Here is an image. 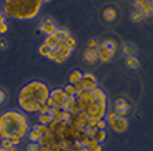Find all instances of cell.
Returning a JSON list of instances; mask_svg holds the SVG:
<instances>
[{
    "mask_svg": "<svg viewBox=\"0 0 153 151\" xmlns=\"http://www.w3.org/2000/svg\"><path fill=\"white\" fill-rule=\"evenodd\" d=\"M135 7H136V11L140 12V15L143 18L153 16V6H152L151 1H145L141 5H135Z\"/></svg>",
    "mask_w": 153,
    "mask_h": 151,
    "instance_id": "obj_8",
    "label": "cell"
},
{
    "mask_svg": "<svg viewBox=\"0 0 153 151\" xmlns=\"http://www.w3.org/2000/svg\"><path fill=\"white\" fill-rule=\"evenodd\" d=\"M83 79L85 80H88V81H93V82H97V76L92 73H83Z\"/></svg>",
    "mask_w": 153,
    "mask_h": 151,
    "instance_id": "obj_28",
    "label": "cell"
},
{
    "mask_svg": "<svg viewBox=\"0 0 153 151\" xmlns=\"http://www.w3.org/2000/svg\"><path fill=\"white\" fill-rule=\"evenodd\" d=\"M151 4H152V6H153V0H151Z\"/></svg>",
    "mask_w": 153,
    "mask_h": 151,
    "instance_id": "obj_49",
    "label": "cell"
},
{
    "mask_svg": "<svg viewBox=\"0 0 153 151\" xmlns=\"http://www.w3.org/2000/svg\"><path fill=\"white\" fill-rule=\"evenodd\" d=\"M122 52L124 56L127 57H131V56H135L136 55V49L134 45L129 44V43H126L122 45Z\"/></svg>",
    "mask_w": 153,
    "mask_h": 151,
    "instance_id": "obj_13",
    "label": "cell"
},
{
    "mask_svg": "<svg viewBox=\"0 0 153 151\" xmlns=\"http://www.w3.org/2000/svg\"><path fill=\"white\" fill-rule=\"evenodd\" d=\"M143 17L140 15V12H137V11H134L133 13H131V19L134 21V22H140L141 19H142Z\"/></svg>",
    "mask_w": 153,
    "mask_h": 151,
    "instance_id": "obj_30",
    "label": "cell"
},
{
    "mask_svg": "<svg viewBox=\"0 0 153 151\" xmlns=\"http://www.w3.org/2000/svg\"><path fill=\"white\" fill-rule=\"evenodd\" d=\"M7 41L4 39V37H0V51H5L7 49Z\"/></svg>",
    "mask_w": 153,
    "mask_h": 151,
    "instance_id": "obj_33",
    "label": "cell"
},
{
    "mask_svg": "<svg viewBox=\"0 0 153 151\" xmlns=\"http://www.w3.org/2000/svg\"><path fill=\"white\" fill-rule=\"evenodd\" d=\"M99 46L105 47V49H108V50H112V51L116 52V50H117V41L113 40V39H106Z\"/></svg>",
    "mask_w": 153,
    "mask_h": 151,
    "instance_id": "obj_14",
    "label": "cell"
},
{
    "mask_svg": "<svg viewBox=\"0 0 153 151\" xmlns=\"http://www.w3.org/2000/svg\"><path fill=\"white\" fill-rule=\"evenodd\" d=\"M102 18L106 22H114L117 19V10L113 9V7H106L102 11Z\"/></svg>",
    "mask_w": 153,
    "mask_h": 151,
    "instance_id": "obj_11",
    "label": "cell"
},
{
    "mask_svg": "<svg viewBox=\"0 0 153 151\" xmlns=\"http://www.w3.org/2000/svg\"><path fill=\"white\" fill-rule=\"evenodd\" d=\"M0 151H9V149H5V147H1V146H0Z\"/></svg>",
    "mask_w": 153,
    "mask_h": 151,
    "instance_id": "obj_47",
    "label": "cell"
},
{
    "mask_svg": "<svg viewBox=\"0 0 153 151\" xmlns=\"http://www.w3.org/2000/svg\"><path fill=\"white\" fill-rule=\"evenodd\" d=\"M133 1H134L135 5H141V4H143L145 1H147V0H133Z\"/></svg>",
    "mask_w": 153,
    "mask_h": 151,
    "instance_id": "obj_44",
    "label": "cell"
},
{
    "mask_svg": "<svg viewBox=\"0 0 153 151\" xmlns=\"http://www.w3.org/2000/svg\"><path fill=\"white\" fill-rule=\"evenodd\" d=\"M105 116H106V121L108 122V121H111V120H113L114 117H117L118 115L116 114V111H110V112H107V114H106Z\"/></svg>",
    "mask_w": 153,
    "mask_h": 151,
    "instance_id": "obj_32",
    "label": "cell"
},
{
    "mask_svg": "<svg viewBox=\"0 0 153 151\" xmlns=\"http://www.w3.org/2000/svg\"><path fill=\"white\" fill-rule=\"evenodd\" d=\"M29 122L24 112L6 110L0 115V138L10 139L12 134L24 138L28 134Z\"/></svg>",
    "mask_w": 153,
    "mask_h": 151,
    "instance_id": "obj_2",
    "label": "cell"
},
{
    "mask_svg": "<svg viewBox=\"0 0 153 151\" xmlns=\"http://www.w3.org/2000/svg\"><path fill=\"white\" fill-rule=\"evenodd\" d=\"M82 58H83V62L86 64H89V65H93L95 64L98 61H99V55H98V50H94V49H85L83 53H82Z\"/></svg>",
    "mask_w": 153,
    "mask_h": 151,
    "instance_id": "obj_6",
    "label": "cell"
},
{
    "mask_svg": "<svg viewBox=\"0 0 153 151\" xmlns=\"http://www.w3.org/2000/svg\"><path fill=\"white\" fill-rule=\"evenodd\" d=\"M83 79V73L80 69H74L68 76V81L71 85H76Z\"/></svg>",
    "mask_w": 153,
    "mask_h": 151,
    "instance_id": "obj_10",
    "label": "cell"
},
{
    "mask_svg": "<svg viewBox=\"0 0 153 151\" xmlns=\"http://www.w3.org/2000/svg\"><path fill=\"white\" fill-rule=\"evenodd\" d=\"M0 146L5 147V149H11L13 145H12V143L10 141V139H1V140H0Z\"/></svg>",
    "mask_w": 153,
    "mask_h": 151,
    "instance_id": "obj_29",
    "label": "cell"
},
{
    "mask_svg": "<svg viewBox=\"0 0 153 151\" xmlns=\"http://www.w3.org/2000/svg\"><path fill=\"white\" fill-rule=\"evenodd\" d=\"M83 84H85V91H93L94 88L98 87V82H93V81H88L83 79Z\"/></svg>",
    "mask_w": 153,
    "mask_h": 151,
    "instance_id": "obj_23",
    "label": "cell"
},
{
    "mask_svg": "<svg viewBox=\"0 0 153 151\" xmlns=\"http://www.w3.org/2000/svg\"><path fill=\"white\" fill-rule=\"evenodd\" d=\"M72 119V115L70 114V111H63V121L64 122H69L71 121Z\"/></svg>",
    "mask_w": 153,
    "mask_h": 151,
    "instance_id": "obj_31",
    "label": "cell"
},
{
    "mask_svg": "<svg viewBox=\"0 0 153 151\" xmlns=\"http://www.w3.org/2000/svg\"><path fill=\"white\" fill-rule=\"evenodd\" d=\"M57 55H58L57 50H51V51L48 52V55H47V58H48L50 61H54V59L57 58Z\"/></svg>",
    "mask_w": 153,
    "mask_h": 151,
    "instance_id": "obj_34",
    "label": "cell"
},
{
    "mask_svg": "<svg viewBox=\"0 0 153 151\" xmlns=\"http://www.w3.org/2000/svg\"><path fill=\"white\" fill-rule=\"evenodd\" d=\"M25 150L27 151H40V144L36 141H30L29 144H27Z\"/></svg>",
    "mask_w": 153,
    "mask_h": 151,
    "instance_id": "obj_21",
    "label": "cell"
},
{
    "mask_svg": "<svg viewBox=\"0 0 153 151\" xmlns=\"http://www.w3.org/2000/svg\"><path fill=\"white\" fill-rule=\"evenodd\" d=\"M93 151H102V146L99 144V145H98V146H97V147H95Z\"/></svg>",
    "mask_w": 153,
    "mask_h": 151,
    "instance_id": "obj_45",
    "label": "cell"
},
{
    "mask_svg": "<svg viewBox=\"0 0 153 151\" xmlns=\"http://www.w3.org/2000/svg\"><path fill=\"white\" fill-rule=\"evenodd\" d=\"M98 145H99V141H97L95 139H91V143H89V145H88L89 151H93Z\"/></svg>",
    "mask_w": 153,
    "mask_h": 151,
    "instance_id": "obj_35",
    "label": "cell"
},
{
    "mask_svg": "<svg viewBox=\"0 0 153 151\" xmlns=\"http://www.w3.org/2000/svg\"><path fill=\"white\" fill-rule=\"evenodd\" d=\"M51 90L41 80H31L27 82L18 93V105L24 112H39L41 106L47 103Z\"/></svg>",
    "mask_w": 153,
    "mask_h": 151,
    "instance_id": "obj_1",
    "label": "cell"
},
{
    "mask_svg": "<svg viewBox=\"0 0 153 151\" xmlns=\"http://www.w3.org/2000/svg\"><path fill=\"white\" fill-rule=\"evenodd\" d=\"M50 110H51V108L47 105V104H45V105H42L41 106V109H40V114H50Z\"/></svg>",
    "mask_w": 153,
    "mask_h": 151,
    "instance_id": "obj_36",
    "label": "cell"
},
{
    "mask_svg": "<svg viewBox=\"0 0 153 151\" xmlns=\"http://www.w3.org/2000/svg\"><path fill=\"white\" fill-rule=\"evenodd\" d=\"M50 97L54 100L56 105H60V106L63 105V103L68 98V96H66V93L64 92L63 88H54L53 91H51V96Z\"/></svg>",
    "mask_w": 153,
    "mask_h": 151,
    "instance_id": "obj_7",
    "label": "cell"
},
{
    "mask_svg": "<svg viewBox=\"0 0 153 151\" xmlns=\"http://www.w3.org/2000/svg\"><path fill=\"white\" fill-rule=\"evenodd\" d=\"M56 30H57V25L54 23H44V22H41V24H40V31L46 34V35H52V34L56 33Z\"/></svg>",
    "mask_w": 153,
    "mask_h": 151,
    "instance_id": "obj_12",
    "label": "cell"
},
{
    "mask_svg": "<svg viewBox=\"0 0 153 151\" xmlns=\"http://www.w3.org/2000/svg\"><path fill=\"white\" fill-rule=\"evenodd\" d=\"M42 137H44V134H42L41 132H39L37 129H35V128H33V129L29 132V139H30L31 141H39Z\"/></svg>",
    "mask_w": 153,
    "mask_h": 151,
    "instance_id": "obj_17",
    "label": "cell"
},
{
    "mask_svg": "<svg viewBox=\"0 0 153 151\" xmlns=\"http://www.w3.org/2000/svg\"><path fill=\"white\" fill-rule=\"evenodd\" d=\"M5 19H6V16L3 11H0V24L1 23H5Z\"/></svg>",
    "mask_w": 153,
    "mask_h": 151,
    "instance_id": "obj_42",
    "label": "cell"
},
{
    "mask_svg": "<svg viewBox=\"0 0 153 151\" xmlns=\"http://www.w3.org/2000/svg\"><path fill=\"white\" fill-rule=\"evenodd\" d=\"M50 51H51V49H50L46 44H42V45L39 46V53H40L41 56H44V57H47V55H48Z\"/></svg>",
    "mask_w": 153,
    "mask_h": 151,
    "instance_id": "obj_25",
    "label": "cell"
},
{
    "mask_svg": "<svg viewBox=\"0 0 153 151\" xmlns=\"http://www.w3.org/2000/svg\"><path fill=\"white\" fill-rule=\"evenodd\" d=\"M46 104H47V105H48L50 108H53V106L56 105V103H54V100H53V99H52L51 97H50V98L47 99V103H46Z\"/></svg>",
    "mask_w": 153,
    "mask_h": 151,
    "instance_id": "obj_41",
    "label": "cell"
},
{
    "mask_svg": "<svg viewBox=\"0 0 153 151\" xmlns=\"http://www.w3.org/2000/svg\"><path fill=\"white\" fill-rule=\"evenodd\" d=\"M126 64H127V67L130 68V69H137V68L140 67V62H139V59H137L135 56L127 57V59H126Z\"/></svg>",
    "mask_w": 153,
    "mask_h": 151,
    "instance_id": "obj_15",
    "label": "cell"
},
{
    "mask_svg": "<svg viewBox=\"0 0 153 151\" xmlns=\"http://www.w3.org/2000/svg\"><path fill=\"white\" fill-rule=\"evenodd\" d=\"M9 151H18V150H17V147H16V146H12L11 149H9Z\"/></svg>",
    "mask_w": 153,
    "mask_h": 151,
    "instance_id": "obj_46",
    "label": "cell"
},
{
    "mask_svg": "<svg viewBox=\"0 0 153 151\" xmlns=\"http://www.w3.org/2000/svg\"><path fill=\"white\" fill-rule=\"evenodd\" d=\"M7 29H9V25L6 23H1V24H0V34H5L7 31Z\"/></svg>",
    "mask_w": 153,
    "mask_h": 151,
    "instance_id": "obj_37",
    "label": "cell"
},
{
    "mask_svg": "<svg viewBox=\"0 0 153 151\" xmlns=\"http://www.w3.org/2000/svg\"><path fill=\"white\" fill-rule=\"evenodd\" d=\"M99 45H100V44H99V41H98L97 39H89L87 47H89V49H94V50H98Z\"/></svg>",
    "mask_w": 153,
    "mask_h": 151,
    "instance_id": "obj_27",
    "label": "cell"
},
{
    "mask_svg": "<svg viewBox=\"0 0 153 151\" xmlns=\"http://www.w3.org/2000/svg\"><path fill=\"white\" fill-rule=\"evenodd\" d=\"M93 139H95V140L99 141V143H102V141L106 139V132H105L104 129H98Z\"/></svg>",
    "mask_w": 153,
    "mask_h": 151,
    "instance_id": "obj_19",
    "label": "cell"
},
{
    "mask_svg": "<svg viewBox=\"0 0 153 151\" xmlns=\"http://www.w3.org/2000/svg\"><path fill=\"white\" fill-rule=\"evenodd\" d=\"M22 137H19V135H17V134H12L11 137H10V141L12 143V145L13 146H17L18 144H21V141H22Z\"/></svg>",
    "mask_w": 153,
    "mask_h": 151,
    "instance_id": "obj_26",
    "label": "cell"
},
{
    "mask_svg": "<svg viewBox=\"0 0 153 151\" xmlns=\"http://www.w3.org/2000/svg\"><path fill=\"white\" fill-rule=\"evenodd\" d=\"M53 121V116L50 114H40L39 117H37V122L41 123V125H50Z\"/></svg>",
    "mask_w": 153,
    "mask_h": 151,
    "instance_id": "obj_16",
    "label": "cell"
},
{
    "mask_svg": "<svg viewBox=\"0 0 153 151\" xmlns=\"http://www.w3.org/2000/svg\"><path fill=\"white\" fill-rule=\"evenodd\" d=\"M56 34H57L58 36H60L62 39H65V37L71 36V35H70V31H69L68 29H65V28H57Z\"/></svg>",
    "mask_w": 153,
    "mask_h": 151,
    "instance_id": "obj_20",
    "label": "cell"
},
{
    "mask_svg": "<svg viewBox=\"0 0 153 151\" xmlns=\"http://www.w3.org/2000/svg\"><path fill=\"white\" fill-rule=\"evenodd\" d=\"M83 146H82V144H81V141L80 140H76L75 143H74V149H76V150H80V149H82Z\"/></svg>",
    "mask_w": 153,
    "mask_h": 151,
    "instance_id": "obj_40",
    "label": "cell"
},
{
    "mask_svg": "<svg viewBox=\"0 0 153 151\" xmlns=\"http://www.w3.org/2000/svg\"><path fill=\"white\" fill-rule=\"evenodd\" d=\"M108 125H110V127L112 128L113 132H116V133H124L128 129L129 122H128V120L126 117L117 116V117H114L113 120L108 121Z\"/></svg>",
    "mask_w": 153,
    "mask_h": 151,
    "instance_id": "obj_4",
    "label": "cell"
},
{
    "mask_svg": "<svg viewBox=\"0 0 153 151\" xmlns=\"http://www.w3.org/2000/svg\"><path fill=\"white\" fill-rule=\"evenodd\" d=\"M0 7H1V3H0Z\"/></svg>",
    "mask_w": 153,
    "mask_h": 151,
    "instance_id": "obj_50",
    "label": "cell"
},
{
    "mask_svg": "<svg viewBox=\"0 0 153 151\" xmlns=\"http://www.w3.org/2000/svg\"><path fill=\"white\" fill-rule=\"evenodd\" d=\"M44 23H54L53 22V19L51 18V17H46V18H44V21H42Z\"/></svg>",
    "mask_w": 153,
    "mask_h": 151,
    "instance_id": "obj_43",
    "label": "cell"
},
{
    "mask_svg": "<svg viewBox=\"0 0 153 151\" xmlns=\"http://www.w3.org/2000/svg\"><path fill=\"white\" fill-rule=\"evenodd\" d=\"M63 41H64V44H65V46H66L68 50H70V51H74L75 50V47H76V40L74 39L72 36L65 37V39H63Z\"/></svg>",
    "mask_w": 153,
    "mask_h": 151,
    "instance_id": "obj_18",
    "label": "cell"
},
{
    "mask_svg": "<svg viewBox=\"0 0 153 151\" xmlns=\"http://www.w3.org/2000/svg\"><path fill=\"white\" fill-rule=\"evenodd\" d=\"M63 90H64V92L66 93V96H76V88H75V86L71 85V84H68Z\"/></svg>",
    "mask_w": 153,
    "mask_h": 151,
    "instance_id": "obj_24",
    "label": "cell"
},
{
    "mask_svg": "<svg viewBox=\"0 0 153 151\" xmlns=\"http://www.w3.org/2000/svg\"><path fill=\"white\" fill-rule=\"evenodd\" d=\"M34 128H35V129H37L39 132H41L44 135L51 132V129H50V127H48V126H46V125H41V123L35 125V126H34Z\"/></svg>",
    "mask_w": 153,
    "mask_h": 151,
    "instance_id": "obj_22",
    "label": "cell"
},
{
    "mask_svg": "<svg viewBox=\"0 0 153 151\" xmlns=\"http://www.w3.org/2000/svg\"><path fill=\"white\" fill-rule=\"evenodd\" d=\"M98 55H99V59H100L102 63H107V62H110V61L113 58L114 51L99 46V47H98Z\"/></svg>",
    "mask_w": 153,
    "mask_h": 151,
    "instance_id": "obj_9",
    "label": "cell"
},
{
    "mask_svg": "<svg viewBox=\"0 0 153 151\" xmlns=\"http://www.w3.org/2000/svg\"><path fill=\"white\" fill-rule=\"evenodd\" d=\"M114 111H116V114L118 116H123L126 117L127 115L130 114V111H131V106L130 104L124 99V98H117L116 102H114Z\"/></svg>",
    "mask_w": 153,
    "mask_h": 151,
    "instance_id": "obj_5",
    "label": "cell"
},
{
    "mask_svg": "<svg viewBox=\"0 0 153 151\" xmlns=\"http://www.w3.org/2000/svg\"><path fill=\"white\" fill-rule=\"evenodd\" d=\"M52 0H42V3H51Z\"/></svg>",
    "mask_w": 153,
    "mask_h": 151,
    "instance_id": "obj_48",
    "label": "cell"
},
{
    "mask_svg": "<svg viewBox=\"0 0 153 151\" xmlns=\"http://www.w3.org/2000/svg\"><path fill=\"white\" fill-rule=\"evenodd\" d=\"M6 100V93L4 90H0V104H3Z\"/></svg>",
    "mask_w": 153,
    "mask_h": 151,
    "instance_id": "obj_39",
    "label": "cell"
},
{
    "mask_svg": "<svg viewBox=\"0 0 153 151\" xmlns=\"http://www.w3.org/2000/svg\"><path fill=\"white\" fill-rule=\"evenodd\" d=\"M41 6L42 0H4L3 12L7 17L28 21L39 15Z\"/></svg>",
    "mask_w": 153,
    "mask_h": 151,
    "instance_id": "obj_3",
    "label": "cell"
},
{
    "mask_svg": "<svg viewBox=\"0 0 153 151\" xmlns=\"http://www.w3.org/2000/svg\"><path fill=\"white\" fill-rule=\"evenodd\" d=\"M105 127H106V121H104V120L98 121V123H97V128L98 129H104Z\"/></svg>",
    "mask_w": 153,
    "mask_h": 151,
    "instance_id": "obj_38",
    "label": "cell"
}]
</instances>
